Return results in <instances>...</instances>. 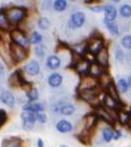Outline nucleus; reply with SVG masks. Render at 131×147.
<instances>
[{
    "mask_svg": "<svg viewBox=\"0 0 131 147\" xmlns=\"http://www.w3.org/2000/svg\"><path fill=\"white\" fill-rule=\"evenodd\" d=\"M9 84L11 86H19V85H25L28 84V82L23 78V75L20 71H16L13 73L11 77L9 78Z\"/></svg>",
    "mask_w": 131,
    "mask_h": 147,
    "instance_id": "423d86ee",
    "label": "nucleus"
},
{
    "mask_svg": "<svg viewBox=\"0 0 131 147\" xmlns=\"http://www.w3.org/2000/svg\"><path fill=\"white\" fill-rule=\"evenodd\" d=\"M105 24H106L107 30H108L111 34L112 35H119V28H118V25H116L114 22L105 21Z\"/></svg>",
    "mask_w": 131,
    "mask_h": 147,
    "instance_id": "c85d7f7f",
    "label": "nucleus"
},
{
    "mask_svg": "<svg viewBox=\"0 0 131 147\" xmlns=\"http://www.w3.org/2000/svg\"><path fill=\"white\" fill-rule=\"evenodd\" d=\"M6 118H7V116H6L5 111H4L3 109H0V127L5 123Z\"/></svg>",
    "mask_w": 131,
    "mask_h": 147,
    "instance_id": "e433bc0d",
    "label": "nucleus"
},
{
    "mask_svg": "<svg viewBox=\"0 0 131 147\" xmlns=\"http://www.w3.org/2000/svg\"><path fill=\"white\" fill-rule=\"evenodd\" d=\"M60 147H67V146H66V145H61Z\"/></svg>",
    "mask_w": 131,
    "mask_h": 147,
    "instance_id": "a18cd8bd",
    "label": "nucleus"
},
{
    "mask_svg": "<svg viewBox=\"0 0 131 147\" xmlns=\"http://www.w3.org/2000/svg\"><path fill=\"white\" fill-rule=\"evenodd\" d=\"M3 71H4V68H3V66L1 64H0V75H1V74L3 73Z\"/></svg>",
    "mask_w": 131,
    "mask_h": 147,
    "instance_id": "79ce46f5",
    "label": "nucleus"
},
{
    "mask_svg": "<svg viewBox=\"0 0 131 147\" xmlns=\"http://www.w3.org/2000/svg\"><path fill=\"white\" fill-rule=\"evenodd\" d=\"M21 118H22V121H23L24 128L30 129L33 127V125L37 121V113H30V111H23L21 113Z\"/></svg>",
    "mask_w": 131,
    "mask_h": 147,
    "instance_id": "0eeeda50",
    "label": "nucleus"
},
{
    "mask_svg": "<svg viewBox=\"0 0 131 147\" xmlns=\"http://www.w3.org/2000/svg\"><path fill=\"white\" fill-rule=\"evenodd\" d=\"M119 89L121 90L122 92H127V89H128V82L126 81L125 79H120L119 80Z\"/></svg>",
    "mask_w": 131,
    "mask_h": 147,
    "instance_id": "72a5a7b5",
    "label": "nucleus"
},
{
    "mask_svg": "<svg viewBox=\"0 0 131 147\" xmlns=\"http://www.w3.org/2000/svg\"><path fill=\"white\" fill-rule=\"evenodd\" d=\"M103 39L100 38V37H93L88 41V44H87V49H88V52L92 55H98L100 51L103 47Z\"/></svg>",
    "mask_w": 131,
    "mask_h": 147,
    "instance_id": "39448f33",
    "label": "nucleus"
},
{
    "mask_svg": "<svg viewBox=\"0 0 131 147\" xmlns=\"http://www.w3.org/2000/svg\"><path fill=\"white\" fill-rule=\"evenodd\" d=\"M47 120V117L44 113H37V121H39L40 123H45Z\"/></svg>",
    "mask_w": 131,
    "mask_h": 147,
    "instance_id": "4c0bfd02",
    "label": "nucleus"
},
{
    "mask_svg": "<svg viewBox=\"0 0 131 147\" xmlns=\"http://www.w3.org/2000/svg\"><path fill=\"white\" fill-rule=\"evenodd\" d=\"M84 22H85V15H84V13L77 12L73 13V15H71L69 24L73 28H80V26H82L84 24Z\"/></svg>",
    "mask_w": 131,
    "mask_h": 147,
    "instance_id": "6e6552de",
    "label": "nucleus"
},
{
    "mask_svg": "<svg viewBox=\"0 0 131 147\" xmlns=\"http://www.w3.org/2000/svg\"><path fill=\"white\" fill-rule=\"evenodd\" d=\"M56 128L60 132H68L73 130V125H71V123L66 121V120H61L57 123Z\"/></svg>",
    "mask_w": 131,
    "mask_h": 147,
    "instance_id": "f3484780",
    "label": "nucleus"
},
{
    "mask_svg": "<svg viewBox=\"0 0 131 147\" xmlns=\"http://www.w3.org/2000/svg\"><path fill=\"white\" fill-rule=\"evenodd\" d=\"M119 138H121V132L120 131H116L114 132V139H119Z\"/></svg>",
    "mask_w": 131,
    "mask_h": 147,
    "instance_id": "a19ab883",
    "label": "nucleus"
},
{
    "mask_svg": "<svg viewBox=\"0 0 131 147\" xmlns=\"http://www.w3.org/2000/svg\"><path fill=\"white\" fill-rule=\"evenodd\" d=\"M120 13L123 17H130L131 16V6L129 4H124L120 9Z\"/></svg>",
    "mask_w": 131,
    "mask_h": 147,
    "instance_id": "2f4dec72",
    "label": "nucleus"
},
{
    "mask_svg": "<svg viewBox=\"0 0 131 147\" xmlns=\"http://www.w3.org/2000/svg\"><path fill=\"white\" fill-rule=\"evenodd\" d=\"M57 111H59L62 115H65V116H70L75 113V106L71 104H61L57 109Z\"/></svg>",
    "mask_w": 131,
    "mask_h": 147,
    "instance_id": "4be33fe9",
    "label": "nucleus"
},
{
    "mask_svg": "<svg viewBox=\"0 0 131 147\" xmlns=\"http://www.w3.org/2000/svg\"><path fill=\"white\" fill-rule=\"evenodd\" d=\"M127 82H128V85H129V86H130V87H131V76H130V77H129V78H128V81H127Z\"/></svg>",
    "mask_w": 131,
    "mask_h": 147,
    "instance_id": "37998d69",
    "label": "nucleus"
},
{
    "mask_svg": "<svg viewBox=\"0 0 131 147\" xmlns=\"http://www.w3.org/2000/svg\"><path fill=\"white\" fill-rule=\"evenodd\" d=\"M97 62H98V64H100L101 66H103V67H107L108 64H109V53H108V49L106 47H104L100 51L97 57Z\"/></svg>",
    "mask_w": 131,
    "mask_h": 147,
    "instance_id": "1a4fd4ad",
    "label": "nucleus"
},
{
    "mask_svg": "<svg viewBox=\"0 0 131 147\" xmlns=\"http://www.w3.org/2000/svg\"><path fill=\"white\" fill-rule=\"evenodd\" d=\"M67 7V2L65 0H57L54 3V9L58 12H62Z\"/></svg>",
    "mask_w": 131,
    "mask_h": 147,
    "instance_id": "cd10ccee",
    "label": "nucleus"
},
{
    "mask_svg": "<svg viewBox=\"0 0 131 147\" xmlns=\"http://www.w3.org/2000/svg\"><path fill=\"white\" fill-rule=\"evenodd\" d=\"M102 136H103L104 141L110 142L112 139H114V131H113L111 128H109V127H106V128L103 129V131H102Z\"/></svg>",
    "mask_w": 131,
    "mask_h": 147,
    "instance_id": "393cba45",
    "label": "nucleus"
},
{
    "mask_svg": "<svg viewBox=\"0 0 131 147\" xmlns=\"http://www.w3.org/2000/svg\"><path fill=\"white\" fill-rule=\"evenodd\" d=\"M104 12H105V21L112 22L116 18V14L118 13H116V9L114 6L106 5L105 9H104Z\"/></svg>",
    "mask_w": 131,
    "mask_h": 147,
    "instance_id": "ddd939ff",
    "label": "nucleus"
},
{
    "mask_svg": "<svg viewBox=\"0 0 131 147\" xmlns=\"http://www.w3.org/2000/svg\"><path fill=\"white\" fill-rule=\"evenodd\" d=\"M62 81H63L62 76L57 73L52 74V75L48 77V84L52 86V87H58V86H60Z\"/></svg>",
    "mask_w": 131,
    "mask_h": 147,
    "instance_id": "6ab92c4d",
    "label": "nucleus"
},
{
    "mask_svg": "<svg viewBox=\"0 0 131 147\" xmlns=\"http://www.w3.org/2000/svg\"><path fill=\"white\" fill-rule=\"evenodd\" d=\"M107 95L114 99L116 101L120 102V96H119V89L116 88V86L114 85V83L112 81H110L107 85Z\"/></svg>",
    "mask_w": 131,
    "mask_h": 147,
    "instance_id": "2eb2a0df",
    "label": "nucleus"
},
{
    "mask_svg": "<svg viewBox=\"0 0 131 147\" xmlns=\"http://www.w3.org/2000/svg\"><path fill=\"white\" fill-rule=\"evenodd\" d=\"M0 100H1L2 103H4L9 107H13L15 105V98H14L12 92H3L1 94V96H0Z\"/></svg>",
    "mask_w": 131,
    "mask_h": 147,
    "instance_id": "4468645a",
    "label": "nucleus"
},
{
    "mask_svg": "<svg viewBox=\"0 0 131 147\" xmlns=\"http://www.w3.org/2000/svg\"><path fill=\"white\" fill-rule=\"evenodd\" d=\"M24 69L28 75H31V76H36V75H38L40 71L39 63H38L36 60H32V61H30L28 63H26Z\"/></svg>",
    "mask_w": 131,
    "mask_h": 147,
    "instance_id": "f8f14e48",
    "label": "nucleus"
},
{
    "mask_svg": "<svg viewBox=\"0 0 131 147\" xmlns=\"http://www.w3.org/2000/svg\"><path fill=\"white\" fill-rule=\"evenodd\" d=\"M21 144H22L21 139L16 138V137H12V138L3 140L1 147H21Z\"/></svg>",
    "mask_w": 131,
    "mask_h": 147,
    "instance_id": "dca6fc26",
    "label": "nucleus"
},
{
    "mask_svg": "<svg viewBox=\"0 0 131 147\" xmlns=\"http://www.w3.org/2000/svg\"><path fill=\"white\" fill-rule=\"evenodd\" d=\"M90 63L88 60L86 59H82L81 61L76 65V71H78V74H80L81 76H86L89 73V68H90Z\"/></svg>",
    "mask_w": 131,
    "mask_h": 147,
    "instance_id": "9d476101",
    "label": "nucleus"
},
{
    "mask_svg": "<svg viewBox=\"0 0 131 147\" xmlns=\"http://www.w3.org/2000/svg\"><path fill=\"white\" fill-rule=\"evenodd\" d=\"M128 126L130 127V129H131V117H130V120H129V123H128Z\"/></svg>",
    "mask_w": 131,
    "mask_h": 147,
    "instance_id": "c03bdc74",
    "label": "nucleus"
},
{
    "mask_svg": "<svg viewBox=\"0 0 131 147\" xmlns=\"http://www.w3.org/2000/svg\"><path fill=\"white\" fill-rule=\"evenodd\" d=\"M11 39H12V42L23 46L25 49L30 44V39H28V37L25 36L23 32L19 31V30H14L11 32Z\"/></svg>",
    "mask_w": 131,
    "mask_h": 147,
    "instance_id": "20e7f679",
    "label": "nucleus"
},
{
    "mask_svg": "<svg viewBox=\"0 0 131 147\" xmlns=\"http://www.w3.org/2000/svg\"><path fill=\"white\" fill-rule=\"evenodd\" d=\"M38 147H44L42 139H38Z\"/></svg>",
    "mask_w": 131,
    "mask_h": 147,
    "instance_id": "ea45409f",
    "label": "nucleus"
},
{
    "mask_svg": "<svg viewBox=\"0 0 131 147\" xmlns=\"http://www.w3.org/2000/svg\"><path fill=\"white\" fill-rule=\"evenodd\" d=\"M23 110L34 113H39L40 111L44 110V104H42V103H37V102L26 103V104L23 105Z\"/></svg>",
    "mask_w": 131,
    "mask_h": 147,
    "instance_id": "9b49d317",
    "label": "nucleus"
},
{
    "mask_svg": "<svg viewBox=\"0 0 131 147\" xmlns=\"http://www.w3.org/2000/svg\"><path fill=\"white\" fill-rule=\"evenodd\" d=\"M38 25L41 30H47V28L50 26V22L47 18L43 17V18H40L39 21H38Z\"/></svg>",
    "mask_w": 131,
    "mask_h": 147,
    "instance_id": "7c9ffc66",
    "label": "nucleus"
},
{
    "mask_svg": "<svg viewBox=\"0 0 131 147\" xmlns=\"http://www.w3.org/2000/svg\"><path fill=\"white\" fill-rule=\"evenodd\" d=\"M105 9V6H102V5H93V6H89V9H91L93 12H97V13H100L102 11H104Z\"/></svg>",
    "mask_w": 131,
    "mask_h": 147,
    "instance_id": "58836bf2",
    "label": "nucleus"
},
{
    "mask_svg": "<svg viewBox=\"0 0 131 147\" xmlns=\"http://www.w3.org/2000/svg\"><path fill=\"white\" fill-rule=\"evenodd\" d=\"M26 96H28V98L32 101H36L38 100L39 98V92H38V89L35 88V87H32L31 89H28V92H26Z\"/></svg>",
    "mask_w": 131,
    "mask_h": 147,
    "instance_id": "bb28decb",
    "label": "nucleus"
},
{
    "mask_svg": "<svg viewBox=\"0 0 131 147\" xmlns=\"http://www.w3.org/2000/svg\"><path fill=\"white\" fill-rule=\"evenodd\" d=\"M97 120H98V116L95 115H90V116H87L85 118V129L84 131H89L92 127L95 126V123H97Z\"/></svg>",
    "mask_w": 131,
    "mask_h": 147,
    "instance_id": "412c9836",
    "label": "nucleus"
},
{
    "mask_svg": "<svg viewBox=\"0 0 131 147\" xmlns=\"http://www.w3.org/2000/svg\"><path fill=\"white\" fill-rule=\"evenodd\" d=\"M129 120H130V116L126 111H119V121L122 124H127L128 125Z\"/></svg>",
    "mask_w": 131,
    "mask_h": 147,
    "instance_id": "c756f323",
    "label": "nucleus"
},
{
    "mask_svg": "<svg viewBox=\"0 0 131 147\" xmlns=\"http://www.w3.org/2000/svg\"><path fill=\"white\" fill-rule=\"evenodd\" d=\"M26 15V11L24 7H11V9H6L5 16L9 23H14L17 24L24 18Z\"/></svg>",
    "mask_w": 131,
    "mask_h": 147,
    "instance_id": "f257e3e1",
    "label": "nucleus"
},
{
    "mask_svg": "<svg viewBox=\"0 0 131 147\" xmlns=\"http://www.w3.org/2000/svg\"><path fill=\"white\" fill-rule=\"evenodd\" d=\"M122 45L125 49H131V35H126L124 38L122 39Z\"/></svg>",
    "mask_w": 131,
    "mask_h": 147,
    "instance_id": "f704fd0d",
    "label": "nucleus"
},
{
    "mask_svg": "<svg viewBox=\"0 0 131 147\" xmlns=\"http://www.w3.org/2000/svg\"><path fill=\"white\" fill-rule=\"evenodd\" d=\"M104 105H105V107L114 110V109H118L119 102L116 101L114 99H112L111 97H109L108 95H106L105 97H104Z\"/></svg>",
    "mask_w": 131,
    "mask_h": 147,
    "instance_id": "b1692460",
    "label": "nucleus"
},
{
    "mask_svg": "<svg viewBox=\"0 0 131 147\" xmlns=\"http://www.w3.org/2000/svg\"><path fill=\"white\" fill-rule=\"evenodd\" d=\"M9 28V22L6 18V16L3 13L0 12V30L1 31H7Z\"/></svg>",
    "mask_w": 131,
    "mask_h": 147,
    "instance_id": "a878e982",
    "label": "nucleus"
},
{
    "mask_svg": "<svg viewBox=\"0 0 131 147\" xmlns=\"http://www.w3.org/2000/svg\"><path fill=\"white\" fill-rule=\"evenodd\" d=\"M60 64H61V61L57 56H50L47 58V61H46V65L50 69H57L60 66Z\"/></svg>",
    "mask_w": 131,
    "mask_h": 147,
    "instance_id": "5701e85b",
    "label": "nucleus"
},
{
    "mask_svg": "<svg viewBox=\"0 0 131 147\" xmlns=\"http://www.w3.org/2000/svg\"><path fill=\"white\" fill-rule=\"evenodd\" d=\"M9 53H11L12 59L16 63L23 61L26 58V56H28V49L14 42L9 43Z\"/></svg>",
    "mask_w": 131,
    "mask_h": 147,
    "instance_id": "f03ea898",
    "label": "nucleus"
},
{
    "mask_svg": "<svg viewBox=\"0 0 131 147\" xmlns=\"http://www.w3.org/2000/svg\"><path fill=\"white\" fill-rule=\"evenodd\" d=\"M99 92L95 90V89H91V90H85V92H81L80 95L84 100L88 102H91L93 100H97V97H98Z\"/></svg>",
    "mask_w": 131,
    "mask_h": 147,
    "instance_id": "aec40b11",
    "label": "nucleus"
},
{
    "mask_svg": "<svg viewBox=\"0 0 131 147\" xmlns=\"http://www.w3.org/2000/svg\"><path fill=\"white\" fill-rule=\"evenodd\" d=\"M35 53H36V55L39 56V57H43V56L45 55V51H44V47H43L42 45L36 46V49H35Z\"/></svg>",
    "mask_w": 131,
    "mask_h": 147,
    "instance_id": "c9c22d12",
    "label": "nucleus"
},
{
    "mask_svg": "<svg viewBox=\"0 0 131 147\" xmlns=\"http://www.w3.org/2000/svg\"><path fill=\"white\" fill-rule=\"evenodd\" d=\"M89 75L93 78H99V77L103 76V66H101L98 63H92L89 68Z\"/></svg>",
    "mask_w": 131,
    "mask_h": 147,
    "instance_id": "a211bd4d",
    "label": "nucleus"
},
{
    "mask_svg": "<svg viewBox=\"0 0 131 147\" xmlns=\"http://www.w3.org/2000/svg\"><path fill=\"white\" fill-rule=\"evenodd\" d=\"M41 40H42V36L39 33H37V32H34L31 38H30V42L34 43V44H38V43L41 42Z\"/></svg>",
    "mask_w": 131,
    "mask_h": 147,
    "instance_id": "473e14b6",
    "label": "nucleus"
},
{
    "mask_svg": "<svg viewBox=\"0 0 131 147\" xmlns=\"http://www.w3.org/2000/svg\"><path fill=\"white\" fill-rule=\"evenodd\" d=\"M98 85V80L91 77L90 75H86L83 76L81 81H80L79 87H78V92H85V90H91V89H95Z\"/></svg>",
    "mask_w": 131,
    "mask_h": 147,
    "instance_id": "7ed1b4c3",
    "label": "nucleus"
}]
</instances>
